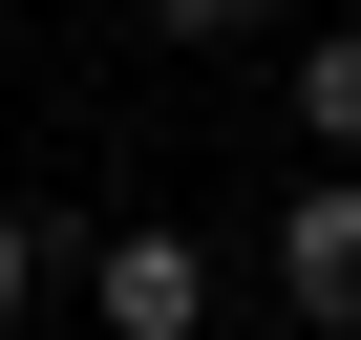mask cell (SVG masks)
Masks as SVG:
<instances>
[{"label": "cell", "instance_id": "5", "mask_svg": "<svg viewBox=\"0 0 361 340\" xmlns=\"http://www.w3.org/2000/svg\"><path fill=\"white\" fill-rule=\"evenodd\" d=\"M22 298H43V213H0V340H22Z\"/></svg>", "mask_w": 361, "mask_h": 340}, {"label": "cell", "instance_id": "1", "mask_svg": "<svg viewBox=\"0 0 361 340\" xmlns=\"http://www.w3.org/2000/svg\"><path fill=\"white\" fill-rule=\"evenodd\" d=\"M85 319H106V340H213V255H192V213L85 234Z\"/></svg>", "mask_w": 361, "mask_h": 340}, {"label": "cell", "instance_id": "4", "mask_svg": "<svg viewBox=\"0 0 361 340\" xmlns=\"http://www.w3.org/2000/svg\"><path fill=\"white\" fill-rule=\"evenodd\" d=\"M149 22H170V43H255L276 0H149Z\"/></svg>", "mask_w": 361, "mask_h": 340}, {"label": "cell", "instance_id": "2", "mask_svg": "<svg viewBox=\"0 0 361 340\" xmlns=\"http://www.w3.org/2000/svg\"><path fill=\"white\" fill-rule=\"evenodd\" d=\"M276 298L319 319V340H361V170L319 149V192H276Z\"/></svg>", "mask_w": 361, "mask_h": 340}, {"label": "cell", "instance_id": "3", "mask_svg": "<svg viewBox=\"0 0 361 340\" xmlns=\"http://www.w3.org/2000/svg\"><path fill=\"white\" fill-rule=\"evenodd\" d=\"M298 149L361 170V22H298Z\"/></svg>", "mask_w": 361, "mask_h": 340}]
</instances>
